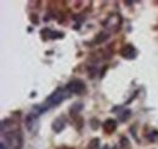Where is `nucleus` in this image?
I'll use <instances>...</instances> for the list:
<instances>
[{
    "mask_svg": "<svg viewBox=\"0 0 158 149\" xmlns=\"http://www.w3.org/2000/svg\"><path fill=\"white\" fill-rule=\"evenodd\" d=\"M64 98H66L64 91H63L62 89H57L56 91H54V92L48 97L46 103H48L49 107H56V106H59Z\"/></svg>",
    "mask_w": 158,
    "mask_h": 149,
    "instance_id": "20e7f679",
    "label": "nucleus"
},
{
    "mask_svg": "<svg viewBox=\"0 0 158 149\" xmlns=\"http://www.w3.org/2000/svg\"><path fill=\"white\" fill-rule=\"evenodd\" d=\"M41 34L44 35V34H46V37H49L50 39H61V38H63V33H60V32H52V30H50V29H43L41 30Z\"/></svg>",
    "mask_w": 158,
    "mask_h": 149,
    "instance_id": "9d476101",
    "label": "nucleus"
},
{
    "mask_svg": "<svg viewBox=\"0 0 158 149\" xmlns=\"http://www.w3.org/2000/svg\"><path fill=\"white\" fill-rule=\"evenodd\" d=\"M66 123H67V120H66V118H64L63 115L57 116V118L52 121V124H51V129L55 131L56 133H60V132H62V131L64 130V127H66Z\"/></svg>",
    "mask_w": 158,
    "mask_h": 149,
    "instance_id": "6e6552de",
    "label": "nucleus"
},
{
    "mask_svg": "<svg viewBox=\"0 0 158 149\" xmlns=\"http://www.w3.org/2000/svg\"><path fill=\"white\" fill-rule=\"evenodd\" d=\"M117 127H118V123H117L116 119H112V118L106 119V120L103 121V124H102V129H103V131H105L107 135L113 133L114 131L117 130Z\"/></svg>",
    "mask_w": 158,
    "mask_h": 149,
    "instance_id": "0eeeda50",
    "label": "nucleus"
},
{
    "mask_svg": "<svg viewBox=\"0 0 158 149\" xmlns=\"http://www.w3.org/2000/svg\"><path fill=\"white\" fill-rule=\"evenodd\" d=\"M119 142H120V148L122 149H130V142H129V139L127 137L123 136Z\"/></svg>",
    "mask_w": 158,
    "mask_h": 149,
    "instance_id": "4468645a",
    "label": "nucleus"
},
{
    "mask_svg": "<svg viewBox=\"0 0 158 149\" xmlns=\"http://www.w3.org/2000/svg\"><path fill=\"white\" fill-rule=\"evenodd\" d=\"M103 149H108V147H107V146H105V147H103Z\"/></svg>",
    "mask_w": 158,
    "mask_h": 149,
    "instance_id": "a211bd4d",
    "label": "nucleus"
},
{
    "mask_svg": "<svg viewBox=\"0 0 158 149\" xmlns=\"http://www.w3.org/2000/svg\"><path fill=\"white\" fill-rule=\"evenodd\" d=\"M0 149H7V148H6V146H5V143H4V142H1V143H0Z\"/></svg>",
    "mask_w": 158,
    "mask_h": 149,
    "instance_id": "f3484780",
    "label": "nucleus"
},
{
    "mask_svg": "<svg viewBox=\"0 0 158 149\" xmlns=\"http://www.w3.org/2000/svg\"><path fill=\"white\" fill-rule=\"evenodd\" d=\"M122 22H123V19L119 14H111L103 21V26L112 32H118L120 26H122Z\"/></svg>",
    "mask_w": 158,
    "mask_h": 149,
    "instance_id": "f03ea898",
    "label": "nucleus"
},
{
    "mask_svg": "<svg viewBox=\"0 0 158 149\" xmlns=\"http://www.w3.org/2000/svg\"><path fill=\"white\" fill-rule=\"evenodd\" d=\"M108 38H110L108 33H106V32H100L99 34L96 35V38H95V42H96V44H102V42H105Z\"/></svg>",
    "mask_w": 158,
    "mask_h": 149,
    "instance_id": "9b49d317",
    "label": "nucleus"
},
{
    "mask_svg": "<svg viewBox=\"0 0 158 149\" xmlns=\"http://www.w3.org/2000/svg\"><path fill=\"white\" fill-rule=\"evenodd\" d=\"M130 116H131V111L130 109H125V111H123L122 113L118 114V118L120 121H127Z\"/></svg>",
    "mask_w": 158,
    "mask_h": 149,
    "instance_id": "ddd939ff",
    "label": "nucleus"
},
{
    "mask_svg": "<svg viewBox=\"0 0 158 149\" xmlns=\"http://www.w3.org/2000/svg\"><path fill=\"white\" fill-rule=\"evenodd\" d=\"M38 115H35L34 113H29L26 116V127L29 132H34L38 130Z\"/></svg>",
    "mask_w": 158,
    "mask_h": 149,
    "instance_id": "39448f33",
    "label": "nucleus"
},
{
    "mask_svg": "<svg viewBox=\"0 0 158 149\" xmlns=\"http://www.w3.org/2000/svg\"><path fill=\"white\" fill-rule=\"evenodd\" d=\"M120 56L125 59H134L136 57V50H135L134 45H131V44L124 45L120 50Z\"/></svg>",
    "mask_w": 158,
    "mask_h": 149,
    "instance_id": "423d86ee",
    "label": "nucleus"
},
{
    "mask_svg": "<svg viewBox=\"0 0 158 149\" xmlns=\"http://www.w3.org/2000/svg\"><path fill=\"white\" fill-rule=\"evenodd\" d=\"M90 123H91V129L98 130V127H99V120L95 118V119H91V120H90Z\"/></svg>",
    "mask_w": 158,
    "mask_h": 149,
    "instance_id": "2eb2a0df",
    "label": "nucleus"
},
{
    "mask_svg": "<svg viewBox=\"0 0 158 149\" xmlns=\"http://www.w3.org/2000/svg\"><path fill=\"white\" fill-rule=\"evenodd\" d=\"M88 149H100V138L95 137L93 139H90L89 144H88Z\"/></svg>",
    "mask_w": 158,
    "mask_h": 149,
    "instance_id": "f8f14e48",
    "label": "nucleus"
},
{
    "mask_svg": "<svg viewBox=\"0 0 158 149\" xmlns=\"http://www.w3.org/2000/svg\"><path fill=\"white\" fill-rule=\"evenodd\" d=\"M66 89L68 92L73 93V95H81L85 91V83L80 79H73L67 84Z\"/></svg>",
    "mask_w": 158,
    "mask_h": 149,
    "instance_id": "7ed1b4c3",
    "label": "nucleus"
},
{
    "mask_svg": "<svg viewBox=\"0 0 158 149\" xmlns=\"http://www.w3.org/2000/svg\"><path fill=\"white\" fill-rule=\"evenodd\" d=\"M84 108V106H83V103H80V102H77V103H74L71 108H69V114L72 115V116H79V113L81 112V109Z\"/></svg>",
    "mask_w": 158,
    "mask_h": 149,
    "instance_id": "1a4fd4ad",
    "label": "nucleus"
},
{
    "mask_svg": "<svg viewBox=\"0 0 158 149\" xmlns=\"http://www.w3.org/2000/svg\"><path fill=\"white\" fill-rule=\"evenodd\" d=\"M31 17H32L31 19H32V21H33L34 23H38V18H37V15H35V16H34V15H32Z\"/></svg>",
    "mask_w": 158,
    "mask_h": 149,
    "instance_id": "dca6fc26",
    "label": "nucleus"
},
{
    "mask_svg": "<svg viewBox=\"0 0 158 149\" xmlns=\"http://www.w3.org/2000/svg\"><path fill=\"white\" fill-rule=\"evenodd\" d=\"M5 139L10 149H22L23 147V133L20 129H14L6 132Z\"/></svg>",
    "mask_w": 158,
    "mask_h": 149,
    "instance_id": "f257e3e1",
    "label": "nucleus"
}]
</instances>
